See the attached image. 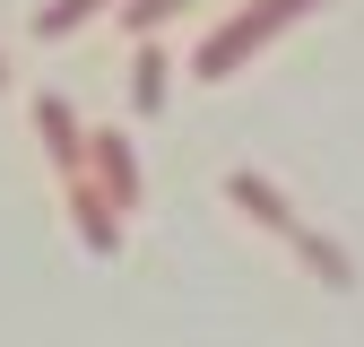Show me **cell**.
Here are the masks:
<instances>
[{
	"label": "cell",
	"instance_id": "3957f363",
	"mask_svg": "<svg viewBox=\"0 0 364 347\" xmlns=\"http://www.w3.org/2000/svg\"><path fill=\"white\" fill-rule=\"evenodd\" d=\"M87 174H96V191L113 208H139V156H130L122 130H96V139H87Z\"/></svg>",
	"mask_w": 364,
	"mask_h": 347
},
{
	"label": "cell",
	"instance_id": "9c48e42d",
	"mask_svg": "<svg viewBox=\"0 0 364 347\" xmlns=\"http://www.w3.org/2000/svg\"><path fill=\"white\" fill-rule=\"evenodd\" d=\"M0 87H9V61H0Z\"/></svg>",
	"mask_w": 364,
	"mask_h": 347
},
{
	"label": "cell",
	"instance_id": "7a4b0ae2",
	"mask_svg": "<svg viewBox=\"0 0 364 347\" xmlns=\"http://www.w3.org/2000/svg\"><path fill=\"white\" fill-rule=\"evenodd\" d=\"M304 9H321V0H243V9L225 18L208 43H200V61H191V70H200V78H235V70L260 53V43L278 35L287 18H304Z\"/></svg>",
	"mask_w": 364,
	"mask_h": 347
},
{
	"label": "cell",
	"instance_id": "ba28073f",
	"mask_svg": "<svg viewBox=\"0 0 364 347\" xmlns=\"http://www.w3.org/2000/svg\"><path fill=\"white\" fill-rule=\"evenodd\" d=\"M182 9H191V0H122V26H130V35H156V26L182 18Z\"/></svg>",
	"mask_w": 364,
	"mask_h": 347
},
{
	"label": "cell",
	"instance_id": "52a82bcc",
	"mask_svg": "<svg viewBox=\"0 0 364 347\" xmlns=\"http://www.w3.org/2000/svg\"><path fill=\"white\" fill-rule=\"evenodd\" d=\"M165 70H173V61L156 53V43L130 61V105H139V113H156V105H165Z\"/></svg>",
	"mask_w": 364,
	"mask_h": 347
},
{
	"label": "cell",
	"instance_id": "8992f818",
	"mask_svg": "<svg viewBox=\"0 0 364 347\" xmlns=\"http://www.w3.org/2000/svg\"><path fill=\"white\" fill-rule=\"evenodd\" d=\"M96 9H113V0H43V9H35V35L61 43V35H78L87 18H96Z\"/></svg>",
	"mask_w": 364,
	"mask_h": 347
},
{
	"label": "cell",
	"instance_id": "5b68a950",
	"mask_svg": "<svg viewBox=\"0 0 364 347\" xmlns=\"http://www.w3.org/2000/svg\"><path fill=\"white\" fill-rule=\"evenodd\" d=\"M35 130H43V148H53L61 174H87V130H78V113L61 96H35Z\"/></svg>",
	"mask_w": 364,
	"mask_h": 347
},
{
	"label": "cell",
	"instance_id": "277c9868",
	"mask_svg": "<svg viewBox=\"0 0 364 347\" xmlns=\"http://www.w3.org/2000/svg\"><path fill=\"white\" fill-rule=\"evenodd\" d=\"M70 226H78L87 252H122V217H113V200L96 191V174H70Z\"/></svg>",
	"mask_w": 364,
	"mask_h": 347
},
{
	"label": "cell",
	"instance_id": "6da1fadb",
	"mask_svg": "<svg viewBox=\"0 0 364 347\" xmlns=\"http://www.w3.org/2000/svg\"><path fill=\"white\" fill-rule=\"evenodd\" d=\"M225 200H235L243 217H260L269 235H287V243L312 260V278H321V287H347V278H355V269H347V252H338L330 235H312L304 217L287 208V191H278V183H260V174H225Z\"/></svg>",
	"mask_w": 364,
	"mask_h": 347
}]
</instances>
